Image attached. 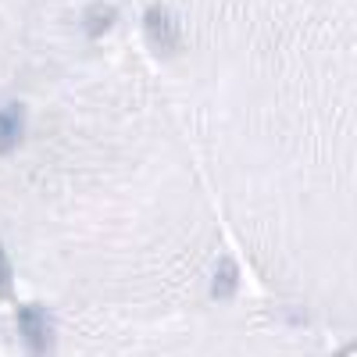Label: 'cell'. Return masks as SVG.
<instances>
[{
    "label": "cell",
    "mask_w": 357,
    "mask_h": 357,
    "mask_svg": "<svg viewBox=\"0 0 357 357\" xmlns=\"http://www.w3.org/2000/svg\"><path fill=\"white\" fill-rule=\"evenodd\" d=\"M36 93L0 143V254L79 350H193L240 275L154 57L100 50Z\"/></svg>",
    "instance_id": "6da1fadb"
},
{
    "label": "cell",
    "mask_w": 357,
    "mask_h": 357,
    "mask_svg": "<svg viewBox=\"0 0 357 357\" xmlns=\"http://www.w3.org/2000/svg\"><path fill=\"white\" fill-rule=\"evenodd\" d=\"M222 222L282 311L354 314V0H151Z\"/></svg>",
    "instance_id": "7a4b0ae2"
},
{
    "label": "cell",
    "mask_w": 357,
    "mask_h": 357,
    "mask_svg": "<svg viewBox=\"0 0 357 357\" xmlns=\"http://www.w3.org/2000/svg\"><path fill=\"white\" fill-rule=\"evenodd\" d=\"M126 0H0V97L36 93L104 50Z\"/></svg>",
    "instance_id": "3957f363"
}]
</instances>
